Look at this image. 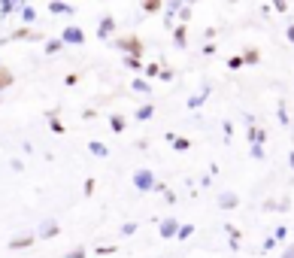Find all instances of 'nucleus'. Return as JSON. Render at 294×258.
Instances as JSON below:
<instances>
[{
    "mask_svg": "<svg viewBox=\"0 0 294 258\" xmlns=\"http://www.w3.org/2000/svg\"><path fill=\"white\" fill-rule=\"evenodd\" d=\"M3 85H9V73H3V70H0V88H3Z\"/></svg>",
    "mask_w": 294,
    "mask_h": 258,
    "instance_id": "nucleus-1",
    "label": "nucleus"
},
{
    "mask_svg": "<svg viewBox=\"0 0 294 258\" xmlns=\"http://www.w3.org/2000/svg\"><path fill=\"white\" fill-rule=\"evenodd\" d=\"M146 9H158V0H146Z\"/></svg>",
    "mask_w": 294,
    "mask_h": 258,
    "instance_id": "nucleus-2",
    "label": "nucleus"
}]
</instances>
